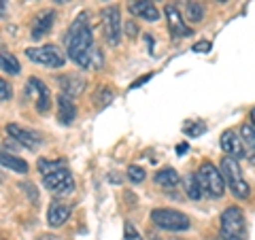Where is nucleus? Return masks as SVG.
<instances>
[{
  "label": "nucleus",
  "mask_w": 255,
  "mask_h": 240,
  "mask_svg": "<svg viewBox=\"0 0 255 240\" xmlns=\"http://www.w3.org/2000/svg\"><path fill=\"white\" fill-rule=\"evenodd\" d=\"M66 51H68V58L73 60L77 66L87 68L94 64L96 47H94L92 28H90V21H87L85 13H81L70 23L68 34H66Z\"/></svg>",
  "instance_id": "f257e3e1"
},
{
  "label": "nucleus",
  "mask_w": 255,
  "mask_h": 240,
  "mask_svg": "<svg viewBox=\"0 0 255 240\" xmlns=\"http://www.w3.org/2000/svg\"><path fill=\"white\" fill-rule=\"evenodd\" d=\"M36 166L43 177L45 187L49 189L51 194H60V196L73 194L75 179L64 162H58V159H38Z\"/></svg>",
  "instance_id": "f03ea898"
},
{
  "label": "nucleus",
  "mask_w": 255,
  "mask_h": 240,
  "mask_svg": "<svg viewBox=\"0 0 255 240\" xmlns=\"http://www.w3.org/2000/svg\"><path fill=\"white\" fill-rule=\"evenodd\" d=\"M221 172H223V179H226V185L232 191V196L238 200H247L251 194L249 189V183L245 181L243 177V170L238 166V159L236 157H230L226 155L221 159Z\"/></svg>",
  "instance_id": "7ed1b4c3"
},
{
  "label": "nucleus",
  "mask_w": 255,
  "mask_h": 240,
  "mask_svg": "<svg viewBox=\"0 0 255 240\" xmlns=\"http://www.w3.org/2000/svg\"><path fill=\"white\" fill-rule=\"evenodd\" d=\"M219 234H221V240H245L247 238L245 215L238 206H230V209L221 213Z\"/></svg>",
  "instance_id": "20e7f679"
},
{
  "label": "nucleus",
  "mask_w": 255,
  "mask_h": 240,
  "mask_svg": "<svg viewBox=\"0 0 255 240\" xmlns=\"http://www.w3.org/2000/svg\"><path fill=\"white\" fill-rule=\"evenodd\" d=\"M196 174H198V181H200L202 191L209 198H221L226 194V179H223V172L217 170L211 162H202Z\"/></svg>",
  "instance_id": "39448f33"
},
{
  "label": "nucleus",
  "mask_w": 255,
  "mask_h": 240,
  "mask_svg": "<svg viewBox=\"0 0 255 240\" xmlns=\"http://www.w3.org/2000/svg\"><path fill=\"white\" fill-rule=\"evenodd\" d=\"M151 221L157 228L168 230V232H185L191 228L189 217L179 211H170V209H155L151 211Z\"/></svg>",
  "instance_id": "423d86ee"
},
{
  "label": "nucleus",
  "mask_w": 255,
  "mask_h": 240,
  "mask_svg": "<svg viewBox=\"0 0 255 240\" xmlns=\"http://www.w3.org/2000/svg\"><path fill=\"white\" fill-rule=\"evenodd\" d=\"M26 55L34 64H43V66H49V68H60L66 62V55H64V51L58 45L32 47V49H26Z\"/></svg>",
  "instance_id": "0eeeda50"
},
{
  "label": "nucleus",
  "mask_w": 255,
  "mask_h": 240,
  "mask_svg": "<svg viewBox=\"0 0 255 240\" xmlns=\"http://www.w3.org/2000/svg\"><path fill=\"white\" fill-rule=\"evenodd\" d=\"M102 32L109 45H119L122 41V17L117 6H105L102 9Z\"/></svg>",
  "instance_id": "6e6552de"
},
{
  "label": "nucleus",
  "mask_w": 255,
  "mask_h": 240,
  "mask_svg": "<svg viewBox=\"0 0 255 240\" xmlns=\"http://www.w3.org/2000/svg\"><path fill=\"white\" fill-rule=\"evenodd\" d=\"M26 96L30 100H34L36 105V111L38 113H47L49 111V105H51V96H49V90L47 85L36 77H30L28 83H26Z\"/></svg>",
  "instance_id": "1a4fd4ad"
},
{
  "label": "nucleus",
  "mask_w": 255,
  "mask_h": 240,
  "mask_svg": "<svg viewBox=\"0 0 255 240\" xmlns=\"http://www.w3.org/2000/svg\"><path fill=\"white\" fill-rule=\"evenodd\" d=\"M166 21H168V30L174 38H183V36H191V28L185 23L183 15L179 13V9L174 4H166Z\"/></svg>",
  "instance_id": "9d476101"
},
{
  "label": "nucleus",
  "mask_w": 255,
  "mask_h": 240,
  "mask_svg": "<svg viewBox=\"0 0 255 240\" xmlns=\"http://www.w3.org/2000/svg\"><path fill=\"white\" fill-rule=\"evenodd\" d=\"M6 132L11 134V138H15V140L19 142V145H23L26 149H36V147L43 142V138H41V136H38L36 132L26 130V127H21V125H17V123L6 125Z\"/></svg>",
  "instance_id": "9b49d317"
},
{
  "label": "nucleus",
  "mask_w": 255,
  "mask_h": 240,
  "mask_svg": "<svg viewBox=\"0 0 255 240\" xmlns=\"http://www.w3.org/2000/svg\"><path fill=\"white\" fill-rule=\"evenodd\" d=\"M221 149L226 151L230 157H236V159H241V157L247 155L243 138H238V134L232 132V130H228V132L221 134Z\"/></svg>",
  "instance_id": "f8f14e48"
},
{
  "label": "nucleus",
  "mask_w": 255,
  "mask_h": 240,
  "mask_svg": "<svg viewBox=\"0 0 255 240\" xmlns=\"http://www.w3.org/2000/svg\"><path fill=\"white\" fill-rule=\"evenodd\" d=\"M53 21H55V11L47 9L43 13H38L34 17V21H32V38H36V41H38L43 34H47V32L51 30Z\"/></svg>",
  "instance_id": "ddd939ff"
},
{
  "label": "nucleus",
  "mask_w": 255,
  "mask_h": 240,
  "mask_svg": "<svg viewBox=\"0 0 255 240\" xmlns=\"http://www.w3.org/2000/svg\"><path fill=\"white\" fill-rule=\"evenodd\" d=\"M130 13L136 15L140 19H147V21L159 19V11L153 6V2H149V0H130Z\"/></svg>",
  "instance_id": "4468645a"
},
{
  "label": "nucleus",
  "mask_w": 255,
  "mask_h": 240,
  "mask_svg": "<svg viewBox=\"0 0 255 240\" xmlns=\"http://www.w3.org/2000/svg\"><path fill=\"white\" fill-rule=\"evenodd\" d=\"M70 217V206L68 204H62V202H51L49 204V211H47V223L51 228H60L68 221Z\"/></svg>",
  "instance_id": "2eb2a0df"
},
{
  "label": "nucleus",
  "mask_w": 255,
  "mask_h": 240,
  "mask_svg": "<svg viewBox=\"0 0 255 240\" xmlns=\"http://www.w3.org/2000/svg\"><path fill=\"white\" fill-rule=\"evenodd\" d=\"M77 117V107L73 105V98L70 96H60L58 98V121L62 125H70Z\"/></svg>",
  "instance_id": "dca6fc26"
},
{
  "label": "nucleus",
  "mask_w": 255,
  "mask_h": 240,
  "mask_svg": "<svg viewBox=\"0 0 255 240\" xmlns=\"http://www.w3.org/2000/svg\"><path fill=\"white\" fill-rule=\"evenodd\" d=\"M83 85H85V81L81 77H77V75H64V77H60L62 92H64V96H70V98L77 96V94H81Z\"/></svg>",
  "instance_id": "f3484780"
},
{
  "label": "nucleus",
  "mask_w": 255,
  "mask_h": 240,
  "mask_svg": "<svg viewBox=\"0 0 255 240\" xmlns=\"http://www.w3.org/2000/svg\"><path fill=\"white\" fill-rule=\"evenodd\" d=\"M0 162H2L4 168H9L11 172H17V174H26L28 172L26 159H21L17 155H9L6 151H2V155H0Z\"/></svg>",
  "instance_id": "a211bd4d"
},
{
  "label": "nucleus",
  "mask_w": 255,
  "mask_h": 240,
  "mask_svg": "<svg viewBox=\"0 0 255 240\" xmlns=\"http://www.w3.org/2000/svg\"><path fill=\"white\" fill-rule=\"evenodd\" d=\"M179 172L172 170V168H164V170H159L155 174V183L157 185H162L164 189H174L179 185Z\"/></svg>",
  "instance_id": "6ab92c4d"
},
{
  "label": "nucleus",
  "mask_w": 255,
  "mask_h": 240,
  "mask_svg": "<svg viewBox=\"0 0 255 240\" xmlns=\"http://www.w3.org/2000/svg\"><path fill=\"white\" fill-rule=\"evenodd\" d=\"M185 191H187V198L189 200H200L202 198V187H200V181H198V174H187L185 177Z\"/></svg>",
  "instance_id": "aec40b11"
},
{
  "label": "nucleus",
  "mask_w": 255,
  "mask_h": 240,
  "mask_svg": "<svg viewBox=\"0 0 255 240\" xmlns=\"http://www.w3.org/2000/svg\"><path fill=\"white\" fill-rule=\"evenodd\" d=\"M0 68H2V73H9V75H19L21 70L17 58L9 51H2V55H0Z\"/></svg>",
  "instance_id": "412c9836"
},
{
  "label": "nucleus",
  "mask_w": 255,
  "mask_h": 240,
  "mask_svg": "<svg viewBox=\"0 0 255 240\" xmlns=\"http://www.w3.org/2000/svg\"><path fill=\"white\" fill-rule=\"evenodd\" d=\"M185 9H187V17L189 21H202L204 17V9H202V4L200 2H194V0H187L185 2Z\"/></svg>",
  "instance_id": "4be33fe9"
},
{
  "label": "nucleus",
  "mask_w": 255,
  "mask_h": 240,
  "mask_svg": "<svg viewBox=\"0 0 255 240\" xmlns=\"http://www.w3.org/2000/svg\"><path fill=\"white\" fill-rule=\"evenodd\" d=\"M241 132H243V140H245L251 149H255V125H253V123H245V125L241 127Z\"/></svg>",
  "instance_id": "5701e85b"
},
{
  "label": "nucleus",
  "mask_w": 255,
  "mask_h": 240,
  "mask_svg": "<svg viewBox=\"0 0 255 240\" xmlns=\"http://www.w3.org/2000/svg\"><path fill=\"white\" fill-rule=\"evenodd\" d=\"M183 132H185L187 136H191V138H196V136H200V134L206 132V125L204 123H185Z\"/></svg>",
  "instance_id": "b1692460"
},
{
  "label": "nucleus",
  "mask_w": 255,
  "mask_h": 240,
  "mask_svg": "<svg viewBox=\"0 0 255 240\" xmlns=\"http://www.w3.org/2000/svg\"><path fill=\"white\" fill-rule=\"evenodd\" d=\"M128 179H130L132 183H140V181H145V170L138 166H130L128 168Z\"/></svg>",
  "instance_id": "393cba45"
},
{
  "label": "nucleus",
  "mask_w": 255,
  "mask_h": 240,
  "mask_svg": "<svg viewBox=\"0 0 255 240\" xmlns=\"http://www.w3.org/2000/svg\"><path fill=\"white\" fill-rule=\"evenodd\" d=\"M124 236H126V240H142V236L138 234L136 230H134L132 223H126V226H124Z\"/></svg>",
  "instance_id": "a878e982"
},
{
  "label": "nucleus",
  "mask_w": 255,
  "mask_h": 240,
  "mask_svg": "<svg viewBox=\"0 0 255 240\" xmlns=\"http://www.w3.org/2000/svg\"><path fill=\"white\" fill-rule=\"evenodd\" d=\"M211 49H213V45L209 41H198L194 47H191V51L194 53H209Z\"/></svg>",
  "instance_id": "bb28decb"
},
{
  "label": "nucleus",
  "mask_w": 255,
  "mask_h": 240,
  "mask_svg": "<svg viewBox=\"0 0 255 240\" xmlns=\"http://www.w3.org/2000/svg\"><path fill=\"white\" fill-rule=\"evenodd\" d=\"M9 98H11V85L6 81H0V100L6 102Z\"/></svg>",
  "instance_id": "cd10ccee"
},
{
  "label": "nucleus",
  "mask_w": 255,
  "mask_h": 240,
  "mask_svg": "<svg viewBox=\"0 0 255 240\" xmlns=\"http://www.w3.org/2000/svg\"><path fill=\"white\" fill-rule=\"evenodd\" d=\"M111 100H113V94H111V90H107V87H100V107H107Z\"/></svg>",
  "instance_id": "c85d7f7f"
},
{
  "label": "nucleus",
  "mask_w": 255,
  "mask_h": 240,
  "mask_svg": "<svg viewBox=\"0 0 255 240\" xmlns=\"http://www.w3.org/2000/svg\"><path fill=\"white\" fill-rule=\"evenodd\" d=\"M149 79H151V75H145V77H140V79H136V81H134V83L130 85V90H136V87H140L142 83H147V81H149Z\"/></svg>",
  "instance_id": "c756f323"
},
{
  "label": "nucleus",
  "mask_w": 255,
  "mask_h": 240,
  "mask_svg": "<svg viewBox=\"0 0 255 240\" xmlns=\"http://www.w3.org/2000/svg\"><path fill=\"white\" fill-rule=\"evenodd\" d=\"M185 151H187V142H181V145H177V153L179 155H183Z\"/></svg>",
  "instance_id": "7c9ffc66"
},
{
  "label": "nucleus",
  "mask_w": 255,
  "mask_h": 240,
  "mask_svg": "<svg viewBox=\"0 0 255 240\" xmlns=\"http://www.w3.org/2000/svg\"><path fill=\"white\" fill-rule=\"evenodd\" d=\"M38 240H60V238L53 234H43V236H38Z\"/></svg>",
  "instance_id": "2f4dec72"
},
{
  "label": "nucleus",
  "mask_w": 255,
  "mask_h": 240,
  "mask_svg": "<svg viewBox=\"0 0 255 240\" xmlns=\"http://www.w3.org/2000/svg\"><path fill=\"white\" fill-rule=\"evenodd\" d=\"M251 123H253V125H255V109H253V111H251Z\"/></svg>",
  "instance_id": "473e14b6"
},
{
  "label": "nucleus",
  "mask_w": 255,
  "mask_h": 240,
  "mask_svg": "<svg viewBox=\"0 0 255 240\" xmlns=\"http://www.w3.org/2000/svg\"><path fill=\"white\" fill-rule=\"evenodd\" d=\"M6 13V0H2V15Z\"/></svg>",
  "instance_id": "72a5a7b5"
},
{
  "label": "nucleus",
  "mask_w": 255,
  "mask_h": 240,
  "mask_svg": "<svg viewBox=\"0 0 255 240\" xmlns=\"http://www.w3.org/2000/svg\"><path fill=\"white\" fill-rule=\"evenodd\" d=\"M55 2H58V4H64V2H68V0H55Z\"/></svg>",
  "instance_id": "f704fd0d"
},
{
  "label": "nucleus",
  "mask_w": 255,
  "mask_h": 240,
  "mask_svg": "<svg viewBox=\"0 0 255 240\" xmlns=\"http://www.w3.org/2000/svg\"><path fill=\"white\" fill-rule=\"evenodd\" d=\"M219 2H226V0H219Z\"/></svg>",
  "instance_id": "c9c22d12"
}]
</instances>
